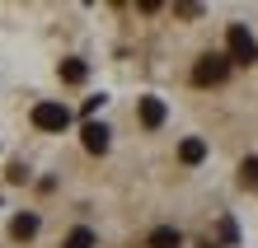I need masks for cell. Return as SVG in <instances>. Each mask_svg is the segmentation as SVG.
Instances as JSON below:
<instances>
[{"label":"cell","mask_w":258,"mask_h":248,"mask_svg":"<svg viewBox=\"0 0 258 248\" xmlns=\"http://www.w3.org/2000/svg\"><path fill=\"white\" fill-rule=\"evenodd\" d=\"M150 248H183V234H178L174 225H160V229H150Z\"/></svg>","instance_id":"obj_5"},{"label":"cell","mask_w":258,"mask_h":248,"mask_svg":"<svg viewBox=\"0 0 258 248\" xmlns=\"http://www.w3.org/2000/svg\"><path fill=\"white\" fill-rule=\"evenodd\" d=\"M10 234L19 239V243H24V239H33V234H38V215H33V211H24V215H14V225H10Z\"/></svg>","instance_id":"obj_7"},{"label":"cell","mask_w":258,"mask_h":248,"mask_svg":"<svg viewBox=\"0 0 258 248\" xmlns=\"http://www.w3.org/2000/svg\"><path fill=\"white\" fill-rule=\"evenodd\" d=\"M85 75H89L85 61H61V80L66 85H85Z\"/></svg>","instance_id":"obj_9"},{"label":"cell","mask_w":258,"mask_h":248,"mask_svg":"<svg viewBox=\"0 0 258 248\" xmlns=\"http://www.w3.org/2000/svg\"><path fill=\"white\" fill-rule=\"evenodd\" d=\"M85 150L89 154H103V150H108V127H103V122H89V127H85Z\"/></svg>","instance_id":"obj_4"},{"label":"cell","mask_w":258,"mask_h":248,"mask_svg":"<svg viewBox=\"0 0 258 248\" xmlns=\"http://www.w3.org/2000/svg\"><path fill=\"white\" fill-rule=\"evenodd\" d=\"M239 183H244V188H258V154H249V159L239 164Z\"/></svg>","instance_id":"obj_11"},{"label":"cell","mask_w":258,"mask_h":248,"mask_svg":"<svg viewBox=\"0 0 258 248\" xmlns=\"http://www.w3.org/2000/svg\"><path fill=\"white\" fill-rule=\"evenodd\" d=\"M160 122H164V103H160V99H141V127L155 131Z\"/></svg>","instance_id":"obj_6"},{"label":"cell","mask_w":258,"mask_h":248,"mask_svg":"<svg viewBox=\"0 0 258 248\" xmlns=\"http://www.w3.org/2000/svg\"><path fill=\"white\" fill-rule=\"evenodd\" d=\"M225 75H230V56H225V52H207L202 61H197L192 80H197V85H221Z\"/></svg>","instance_id":"obj_2"},{"label":"cell","mask_w":258,"mask_h":248,"mask_svg":"<svg viewBox=\"0 0 258 248\" xmlns=\"http://www.w3.org/2000/svg\"><path fill=\"white\" fill-rule=\"evenodd\" d=\"M33 127L38 131H66L71 127V108H61V103H38L33 108Z\"/></svg>","instance_id":"obj_3"},{"label":"cell","mask_w":258,"mask_h":248,"mask_svg":"<svg viewBox=\"0 0 258 248\" xmlns=\"http://www.w3.org/2000/svg\"><path fill=\"white\" fill-rule=\"evenodd\" d=\"M61 248H94V229H71Z\"/></svg>","instance_id":"obj_10"},{"label":"cell","mask_w":258,"mask_h":248,"mask_svg":"<svg viewBox=\"0 0 258 248\" xmlns=\"http://www.w3.org/2000/svg\"><path fill=\"white\" fill-rule=\"evenodd\" d=\"M178 159H183V164H202L207 159V141H197V136L183 141V145H178Z\"/></svg>","instance_id":"obj_8"},{"label":"cell","mask_w":258,"mask_h":248,"mask_svg":"<svg viewBox=\"0 0 258 248\" xmlns=\"http://www.w3.org/2000/svg\"><path fill=\"white\" fill-rule=\"evenodd\" d=\"M225 56H230V66H253V61H258V38L249 33L244 24L225 28Z\"/></svg>","instance_id":"obj_1"}]
</instances>
